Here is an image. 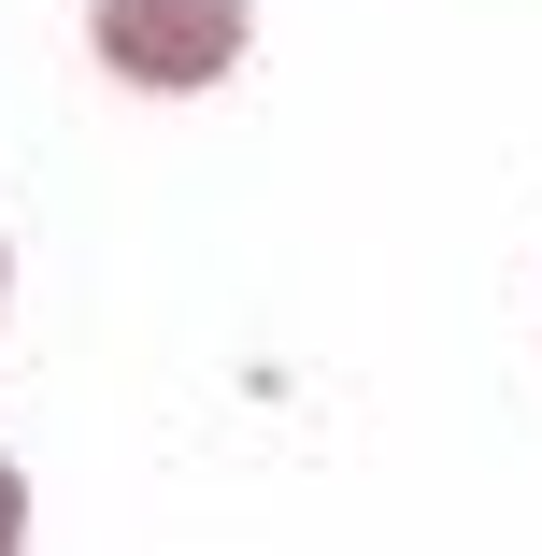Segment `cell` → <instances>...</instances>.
Returning a JSON list of instances; mask_svg holds the SVG:
<instances>
[{
    "label": "cell",
    "mask_w": 542,
    "mask_h": 556,
    "mask_svg": "<svg viewBox=\"0 0 542 556\" xmlns=\"http://www.w3.org/2000/svg\"><path fill=\"white\" fill-rule=\"evenodd\" d=\"M15 528H29V485H15V471H0V556H15Z\"/></svg>",
    "instance_id": "obj_2"
},
{
    "label": "cell",
    "mask_w": 542,
    "mask_h": 556,
    "mask_svg": "<svg viewBox=\"0 0 542 556\" xmlns=\"http://www.w3.org/2000/svg\"><path fill=\"white\" fill-rule=\"evenodd\" d=\"M243 43H257L243 0H100V58L129 86H214Z\"/></svg>",
    "instance_id": "obj_1"
},
{
    "label": "cell",
    "mask_w": 542,
    "mask_h": 556,
    "mask_svg": "<svg viewBox=\"0 0 542 556\" xmlns=\"http://www.w3.org/2000/svg\"><path fill=\"white\" fill-rule=\"evenodd\" d=\"M0 286H15V257H0Z\"/></svg>",
    "instance_id": "obj_3"
}]
</instances>
